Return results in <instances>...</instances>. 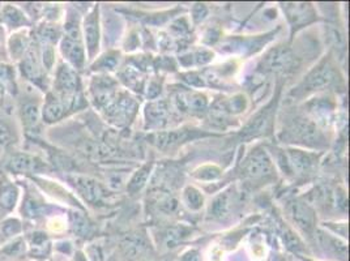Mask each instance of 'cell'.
I'll use <instances>...</instances> for the list:
<instances>
[{
    "label": "cell",
    "instance_id": "30bf717a",
    "mask_svg": "<svg viewBox=\"0 0 350 261\" xmlns=\"http://www.w3.org/2000/svg\"><path fill=\"white\" fill-rule=\"evenodd\" d=\"M25 242L28 247V253L31 258L44 259L51 249V242L49 235L44 232H31L25 236Z\"/></svg>",
    "mask_w": 350,
    "mask_h": 261
},
{
    "label": "cell",
    "instance_id": "8fae6325",
    "mask_svg": "<svg viewBox=\"0 0 350 261\" xmlns=\"http://www.w3.org/2000/svg\"><path fill=\"white\" fill-rule=\"evenodd\" d=\"M1 23L12 30L25 29L29 28L30 20L18 7L12 4H5L1 10Z\"/></svg>",
    "mask_w": 350,
    "mask_h": 261
},
{
    "label": "cell",
    "instance_id": "277c9868",
    "mask_svg": "<svg viewBox=\"0 0 350 261\" xmlns=\"http://www.w3.org/2000/svg\"><path fill=\"white\" fill-rule=\"evenodd\" d=\"M18 116L27 136L34 137L41 122V106L34 98H25L18 103Z\"/></svg>",
    "mask_w": 350,
    "mask_h": 261
},
{
    "label": "cell",
    "instance_id": "2e32d148",
    "mask_svg": "<svg viewBox=\"0 0 350 261\" xmlns=\"http://www.w3.org/2000/svg\"><path fill=\"white\" fill-rule=\"evenodd\" d=\"M24 232V223L20 218L7 217L0 222V241H12Z\"/></svg>",
    "mask_w": 350,
    "mask_h": 261
},
{
    "label": "cell",
    "instance_id": "484cf974",
    "mask_svg": "<svg viewBox=\"0 0 350 261\" xmlns=\"http://www.w3.org/2000/svg\"><path fill=\"white\" fill-rule=\"evenodd\" d=\"M149 174V166H146L144 169H142L137 174L132 178L131 183H130V191L136 192L142 189L146 184V178Z\"/></svg>",
    "mask_w": 350,
    "mask_h": 261
},
{
    "label": "cell",
    "instance_id": "603a6c76",
    "mask_svg": "<svg viewBox=\"0 0 350 261\" xmlns=\"http://www.w3.org/2000/svg\"><path fill=\"white\" fill-rule=\"evenodd\" d=\"M289 160H291V163L294 166V169H297L299 171H305L312 163L310 156H307L305 153H301V152H295V153L293 152V153H291Z\"/></svg>",
    "mask_w": 350,
    "mask_h": 261
},
{
    "label": "cell",
    "instance_id": "5bb4252c",
    "mask_svg": "<svg viewBox=\"0 0 350 261\" xmlns=\"http://www.w3.org/2000/svg\"><path fill=\"white\" fill-rule=\"evenodd\" d=\"M28 252L25 238L17 236L8 241L0 249V261H15Z\"/></svg>",
    "mask_w": 350,
    "mask_h": 261
},
{
    "label": "cell",
    "instance_id": "3957f363",
    "mask_svg": "<svg viewBox=\"0 0 350 261\" xmlns=\"http://www.w3.org/2000/svg\"><path fill=\"white\" fill-rule=\"evenodd\" d=\"M18 70L21 76L29 81L31 85L37 87H44V68L40 57L38 44L33 40V44L30 46L28 53L24 55V58L18 61Z\"/></svg>",
    "mask_w": 350,
    "mask_h": 261
},
{
    "label": "cell",
    "instance_id": "7402d4cb",
    "mask_svg": "<svg viewBox=\"0 0 350 261\" xmlns=\"http://www.w3.org/2000/svg\"><path fill=\"white\" fill-rule=\"evenodd\" d=\"M123 248L127 258L133 259V258H137L146 249V243L140 236H133L123 243Z\"/></svg>",
    "mask_w": 350,
    "mask_h": 261
},
{
    "label": "cell",
    "instance_id": "ac0fdd59",
    "mask_svg": "<svg viewBox=\"0 0 350 261\" xmlns=\"http://www.w3.org/2000/svg\"><path fill=\"white\" fill-rule=\"evenodd\" d=\"M293 217L305 232H310L314 228V213L305 204L297 203L293 205Z\"/></svg>",
    "mask_w": 350,
    "mask_h": 261
},
{
    "label": "cell",
    "instance_id": "d6986e66",
    "mask_svg": "<svg viewBox=\"0 0 350 261\" xmlns=\"http://www.w3.org/2000/svg\"><path fill=\"white\" fill-rule=\"evenodd\" d=\"M44 210V204L40 200V197L36 196L34 193H28L23 202V208H21L23 217L37 219L42 216Z\"/></svg>",
    "mask_w": 350,
    "mask_h": 261
},
{
    "label": "cell",
    "instance_id": "ba28073f",
    "mask_svg": "<svg viewBox=\"0 0 350 261\" xmlns=\"http://www.w3.org/2000/svg\"><path fill=\"white\" fill-rule=\"evenodd\" d=\"M33 40L34 38L31 37L28 28L12 31V34L10 36L8 42H7V50H8V54L11 59L16 63H18L28 53L30 46L33 44Z\"/></svg>",
    "mask_w": 350,
    "mask_h": 261
},
{
    "label": "cell",
    "instance_id": "8992f818",
    "mask_svg": "<svg viewBox=\"0 0 350 261\" xmlns=\"http://www.w3.org/2000/svg\"><path fill=\"white\" fill-rule=\"evenodd\" d=\"M67 179L88 203L97 204L103 200V187L96 180L81 175H68Z\"/></svg>",
    "mask_w": 350,
    "mask_h": 261
},
{
    "label": "cell",
    "instance_id": "4316f807",
    "mask_svg": "<svg viewBox=\"0 0 350 261\" xmlns=\"http://www.w3.org/2000/svg\"><path fill=\"white\" fill-rule=\"evenodd\" d=\"M180 261H202V256L196 249H190L182 256Z\"/></svg>",
    "mask_w": 350,
    "mask_h": 261
},
{
    "label": "cell",
    "instance_id": "9c48e42d",
    "mask_svg": "<svg viewBox=\"0 0 350 261\" xmlns=\"http://www.w3.org/2000/svg\"><path fill=\"white\" fill-rule=\"evenodd\" d=\"M20 200V189L8 175H0V210L11 213Z\"/></svg>",
    "mask_w": 350,
    "mask_h": 261
},
{
    "label": "cell",
    "instance_id": "cb8c5ba5",
    "mask_svg": "<svg viewBox=\"0 0 350 261\" xmlns=\"http://www.w3.org/2000/svg\"><path fill=\"white\" fill-rule=\"evenodd\" d=\"M186 230L183 228H174L170 229L166 232V238H165V245L167 248H174L176 245L186 236Z\"/></svg>",
    "mask_w": 350,
    "mask_h": 261
},
{
    "label": "cell",
    "instance_id": "d4e9b609",
    "mask_svg": "<svg viewBox=\"0 0 350 261\" xmlns=\"http://www.w3.org/2000/svg\"><path fill=\"white\" fill-rule=\"evenodd\" d=\"M185 199H186V203L189 204V206L192 209H199L203 205V196L195 189H186Z\"/></svg>",
    "mask_w": 350,
    "mask_h": 261
},
{
    "label": "cell",
    "instance_id": "44dd1931",
    "mask_svg": "<svg viewBox=\"0 0 350 261\" xmlns=\"http://www.w3.org/2000/svg\"><path fill=\"white\" fill-rule=\"evenodd\" d=\"M70 223H71V229L75 234H77L79 236H87L90 232V223L88 221V218L79 212H72L70 215Z\"/></svg>",
    "mask_w": 350,
    "mask_h": 261
},
{
    "label": "cell",
    "instance_id": "4fadbf2b",
    "mask_svg": "<svg viewBox=\"0 0 350 261\" xmlns=\"http://www.w3.org/2000/svg\"><path fill=\"white\" fill-rule=\"evenodd\" d=\"M98 17L97 11L93 10L89 15L84 18V37L87 41L88 51L89 55H93L96 50L98 49Z\"/></svg>",
    "mask_w": 350,
    "mask_h": 261
},
{
    "label": "cell",
    "instance_id": "6da1fadb",
    "mask_svg": "<svg viewBox=\"0 0 350 261\" xmlns=\"http://www.w3.org/2000/svg\"><path fill=\"white\" fill-rule=\"evenodd\" d=\"M79 94L59 96L57 93H47L44 105L41 107V120L44 124H54L64 119L71 111L76 110Z\"/></svg>",
    "mask_w": 350,
    "mask_h": 261
},
{
    "label": "cell",
    "instance_id": "9a60e30c",
    "mask_svg": "<svg viewBox=\"0 0 350 261\" xmlns=\"http://www.w3.org/2000/svg\"><path fill=\"white\" fill-rule=\"evenodd\" d=\"M271 170H272V166L269 160L267 159L265 153L256 152L248 159L246 171L250 176H254V178L264 176V175L271 174Z\"/></svg>",
    "mask_w": 350,
    "mask_h": 261
},
{
    "label": "cell",
    "instance_id": "7a4b0ae2",
    "mask_svg": "<svg viewBox=\"0 0 350 261\" xmlns=\"http://www.w3.org/2000/svg\"><path fill=\"white\" fill-rule=\"evenodd\" d=\"M4 167L11 174L33 175V178L34 175L44 174L50 170L49 163L41 157L27 152H15L10 154Z\"/></svg>",
    "mask_w": 350,
    "mask_h": 261
},
{
    "label": "cell",
    "instance_id": "5b68a950",
    "mask_svg": "<svg viewBox=\"0 0 350 261\" xmlns=\"http://www.w3.org/2000/svg\"><path fill=\"white\" fill-rule=\"evenodd\" d=\"M54 90L59 96H75L80 90V79L70 64L62 63L57 70Z\"/></svg>",
    "mask_w": 350,
    "mask_h": 261
},
{
    "label": "cell",
    "instance_id": "ffe728a7",
    "mask_svg": "<svg viewBox=\"0 0 350 261\" xmlns=\"http://www.w3.org/2000/svg\"><path fill=\"white\" fill-rule=\"evenodd\" d=\"M334 81V73L328 67H321L310 74L307 80V87L310 89L328 87Z\"/></svg>",
    "mask_w": 350,
    "mask_h": 261
},
{
    "label": "cell",
    "instance_id": "52a82bcc",
    "mask_svg": "<svg viewBox=\"0 0 350 261\" xmlns=\"http://www.w3.org/2000/svg\"><path fill=\"white\" fill-rule=\"evenodd\" d=\"M60 53L75 70H80L85 61V51L81 44V38H71L63 36L60 40Z\"/></svg>",
    "mask_w": 350,
    "mask_h": 261
},
{
    "label": "cell",
    "instance_id": "7c38bea8",
    "mask_svg": "<svg viewBox=\"0 0 350 261\" xmlns=\"http://www.w3.org/2000/svg\"><path fill=\"white\" fill-rule=\"evenodd\" d=\"M17 94L15 70L10 64L0 63V97L3 100L14 98Z\"/></svg>",
    "mask_w": 350,
    "mask_h": 261
},
{
    "label": "cell",
    "instance_id": "e0dca14e",
    "mask_svg": "<svg viewBox=\"0 0 350 261\" xmlns=\"http://www.w3.org/2000/svg\"><path fill=\"white\" fill-rule=\"evenodd\" d=\"M267 64L271 70H275V71L289 70L293 66L292 54L288 50H281V49L272 51L267 58Z\"/></svg>",
    "mask_w": 350,
    "mask_h": 261
}]
</instances>
